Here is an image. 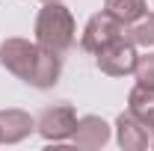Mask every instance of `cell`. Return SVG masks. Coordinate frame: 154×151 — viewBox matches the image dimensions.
Masks as SVG:
<instances>
[{
  "mask_svg": "<svg viewBox=\"0 0 154 151\" xmlns=\"http://www.w3.org/2000/svg\"><path fill=\"white\" fill-rule=\"evenodd\" d=\"M0 65L33 89H51L62 74V54L45 51L38 42L12 36L0 42Z\"/></svg>",
  "mask_w": 154,
  "mask_h": 151,
  "instance_id": "cell-1",
  "label": "cell"
},
{
  "mask_svg": "<svg viewBox=\"0 0 154 151\" xmlns=\"http://www.w3.org/2000/svg\"><path fill=\"white\" fill-rule=\"evenodd\" d=\"M77 36V24L71 9L62 6V0H51L38 9L36 15V42L45 51H54V54H65Z\"/></svg>",
  "mask_w": 154,
  "mask_h": 151,
  "instance_id": "cell-2",
  "label": "cell"
},
{
  "mask_svg": "<svg viewBox=\"0 0 154 151\" xmlns=\"http://www.w3.org/2000/svg\"><path fill=\"white\" fill-rule=\"evenodd\" d=\"M77 128V113L71 104H54V107H45L36 119V131L42 139L48 142H65L71 139V133Z\"/></svg>",
  "mask_w": 154,
  "mask_h": 151,
  "instance_id": "cell-3",
  "label": "cell"
},
{
  "mask_svg": "<svg viewBox=\"0 0 154 151\" xmlns=\"http://www.w3.org/2000/svg\"><path fill=\"white\" fill-rule=\"evenodd\" d=\"M122 36H125V24L122 21H116L110 12H95L83 27L80 48L86 54H98V51H104L107 45H113L116 39H122Z\"/></svg>",
  "mask_w": 154,
  "mask_h": 151,
  "instance_id": "cell-4",
  "label": "cell"
},
{
  "mask_svg": "<svg viewBox=\"0 0 154 151\" xmlns=\"http://www.w3.org/2000/svg\"><path fill=\"white\" fill-rule=\"evenodd\" d=\"M136 45H131L128 39H116L113 45H107L104 51L95 54V62H98V71L101 74H110V77H128L136 71Z\"/></svg>",
  "mask_w": 154,
  "mask_h": 151,
  "instance_id": "cell-5",
  "label": "cell"
},
{
  "mask_svg": "<svg viewBox=\"0 0 154 151\" xmlns=\"http://www.w3.org/2000/svg\"><path fill=\"white\" fill-rule=\"evenodd\" d=\"M116 142L125 151H145L151 145V128L142 119H136L131 110H125L116 119Z\"/></svg>",
  "mask_w": 154,
  "mask_h": 151,
  "instance_id": "cell-6",
  "label": "cell"
},
{
  "mask_svg": "<svg viewBox=\"0 0 154 151\" xmlns=\"http://www.w3.org/2000/svg\"><path fill=\"white\" fill-rule=\"evenodd\" d=\"M33 131H36V119L27 110H18V107L0 110V142H6V145L24 142Z\"/></svg>",
  "mask_w": 154,
  "mask_h": 151,
  "instance_id": "cell-7",
  "label": "cell"
},
{
  "mask_svg": "<svg viewBox=\"0 0 154 151\" xmlns=\"http://www.w3.org/2000/svg\"><path fill=\"white\" fill-rule=\"evenodd\" d=\"M110 136H113L110 125L101 116H83V119H77L71 142H74V148H104L110 142Z\"/></svg>",
  "mask_w": 154,
  "mask_h": 151,
  "instance_id": "cell-8",
  "label": "cell"
},
{
  "mask_svg": "<svg viewBox=\"0 0 154 151\" xmlns=\"http://www.w3.org/2000/svg\"><path fill=\"white\" fill-rule=\"evenodd\" d=\"M128 110L142 119L145 125L154 122V86H145V83H136L131 95H128Z\"/></svg>",
  "mask_w": 154,
  "mask_h": 151,
  "instance_id": "cell-9",
  "label": "cell"
},
{
  "mask_svg": "<svg viewBox=\"0 0 154 151\" xmlns=\"http://www.w3.org/2000/svg\"><path fill=\"white\" fill-rule=\"evenodd\" d=\"M125 39L136 48H154V12H142L136 21L125 24Z\"/></svg>",
  "mask_w": 154,
  "mask_h": 151,
  "instance_id": "cell-10",
  "label": "cell"
},
{
  "mask_svg": "<svg viewBox=\"0 0 154 151\" xmlns=\"http://www.w3.org/2000/svg\"><path fill=\"white\" fill-rule=\"evenodd\" d=\"M104 12H110L122 24H131L148 9H145V0H104Z\"/></svg>",
  "mask_w": 154,
  "mask_h": 151,
  "instance_id": "cell-11",
  "label": "cell"
},
{
  "mask_svg": "<svg viewBox=\"0 0 154 151\" xmlns=\"http://www.w3.org/2000/svg\"><path fill=\"white\" fill-rule=\"evenodd\" d=\"M136 83H145V86H154V54H145V57L136 59Z\"/></svg>",
  "mask_w": 154,
  "mask_h": 151,
  "instance_id": "cell-12",
  "label": "cell"
},
{
  "mask_svg": "<svg viewBox=\"0 0 154 151\" xmlns=\"http://www.w3.org/2000/svg\"><path fill=\"white\" fill-rule=\"evenodd\" d=\"M148 128H151V145H154V122H151V125H148Z\"/></svg>",
  "mask_w": 154,
  "mask_h": 151,
  "instance_id": "cell-13",
  "label": "cell"
},
{
  "mask_svg": "<svg viewBox=\"0 0 154 151\" xmlns=\"http://www.w3.org/2000/svg\"><path fill=\"white\" fill-rule=\"evenodd\" d=\"M42 3H51V0H42Z\"/></svg>",
  "mask_w": 154,
  "mask_h": 151,
  "instance_id": "cell-14",
  "label": "cell"
}]
</instances>
